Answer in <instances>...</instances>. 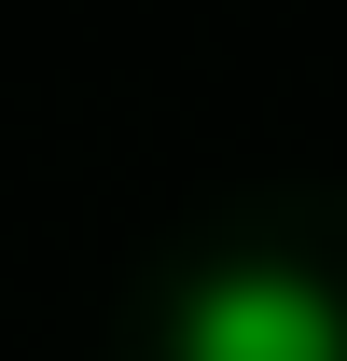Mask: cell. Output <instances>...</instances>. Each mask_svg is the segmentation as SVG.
<instances>
[{"mask_svg":"<svg viewBox=\"0 0 347 361\" xmlns=\"http://www.w3.org/2000/svg\"><path fill=\"white\" fill-rule=\"evenodd\" d=\"M167 361H347V292L319 264H278V250L209 264L167 319Z\"/></svg>","mask_w":347,"mask_h":361,"instance_id":"6da1fadb","label":"cell"}]
</instances>
